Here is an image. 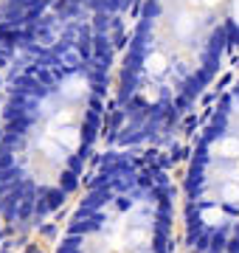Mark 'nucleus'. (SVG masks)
I'll return each instance as SVG.
<instances>
[{"mask_svg": "<svg viewBox=\"0 0 239 253\" xmlns=\"http://www.w3.org/2000/svg\"><path fill=\"white\" fill-rule=\"evenodd\" d=\"M175 183L155 149L96 155L54 253H175Z\"/></svg>", "mask_w": 239, "mask_h": 253, "instance_id": "3", "label": "nucleus"}, {"mask_svg": "<svg viewBox=\"0 0 239 253\" xmlns=\"http://www.w3.org/2000/svg\"><path fill=\"white\" fill-rule=\"evenodd\" d=\"M183 242L194 253H239V71L202 118L180 189Z\"/></svg>", "mask_w": 239, "mask_h": 253, "instance_id": "4", "label": "nucleus"}, {"mask_svg": "<svg viewBox=\"0 0 239 253\" xmlns=\"http://www.w3.org/2000/svg\"><path fill=\"white\" fill-rule=\"evenodd\" d=\"M138 0H54L26 31L0 99V219L34 231L76 200L107 129Z\"/></svg>", "mask_w": 239, "mask_h": 253, "instance_id": "1", "label": "nucleus"}, {"mask_svg": "<svg viewBox=\"0 0 239 253\" xmlns=\"http://www.w3.org/2000/svg\"><path fill=\"white\" fill-rule=\"evenodd\" d=\"M239 51V0H138L119 62L110 146L155 149Z\"/></svg>", "mask_w": 239, "mask_h": 253, "instance_id": "2", "label": "nucleus"}]
</instances>
